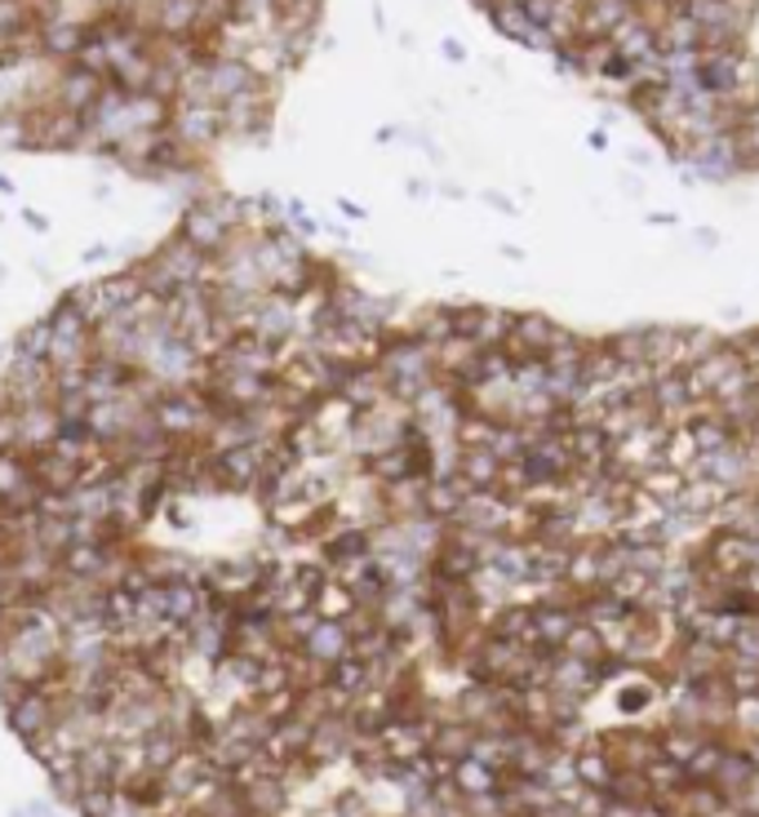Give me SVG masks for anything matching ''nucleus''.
Instances as JSON below:
<instances>
[{
    "instance_id": "f257e3e1",
    "label": "nucleus",
    "mask_w": 759,
    "mask_h": 817,
    "mask_svg": "<svg viewBox=\"0 0 759 817\" xmlns=\"http://www.w3.org/2000/svg\"><path fill=\"white\" fill-rule=\"evenodd\" d=\"M756 774H759V765L751 760V751H747V747H729L724 760H720V769H716V778H711V787H716L724 800H742L747 787L756 782Z\"/></svg>"
}]
</instances>
